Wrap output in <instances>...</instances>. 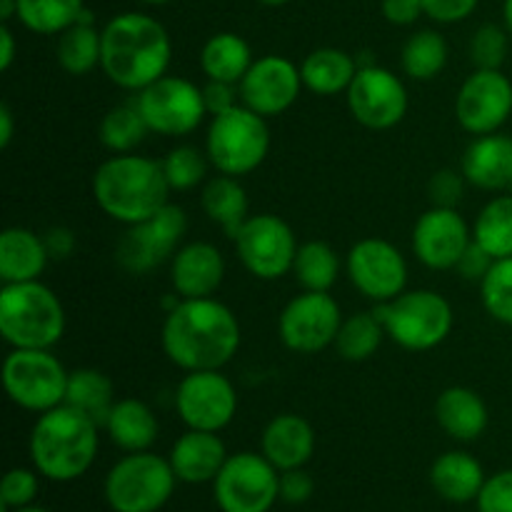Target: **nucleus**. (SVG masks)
<instances>
[{
    "instance_id": "ddd939ff",
    "label": "nucleus",
    "mask_w": 512,
    "mask_h": 512,
    "mask_svg": "<svg viewBox=\"0 0 512 512\" xmlns=\"http://www.w3.org/2000/svg\"><path fill=\"white\" fill-rule=\"evenodd\" d=\"M233 243L243 268L258 280H278L293 273L295 253L300 248L293 228L273 213L250 215Z\"/></svg>"
},
{
    "instance_id": "cd10ccee",
    "label": "nucleus",
    "mask_w": 512,
    "mask_h": 512,
    "mask_svg": "<svg viewBox=\"0 0 512 512\" xmlns=\"http://www.w3.org/2000/svg\"><path fill=\"white\" fill-rule=\"evenodd\" d=\"M105 433L123 453H143L158 440L160 423L148 403L138 398H120L110 410Z\"/></svg>"
},
{
    "instance_id": "423d86ee",
    "label": "nucleus",
    "mask_w": 512,
    "mask_h": 512,
    "mask_svg": "<svg viewBox=\"0 0 512 512\" xmlns=\"http://www.w3.org/2000/svg\"><path fill=\"white\" fill-rule=\"evenodd\" d=\"M385 335L410 353H425L448 340L453 330V305L438 290H405L373 308Z\"/></svg>"
},
{
    "instance_id": "58836bf2",
    "label": "nucleus",
    "mask_w": 512,
    "mask_h": 512,
    "mask_svg": "<svg viewBox=\"0 0 512 512\" xmlns=\"http://www.w3.org/2000/svg\"><path fill=\"white\" fill-rule=\"evenodd\" d=\"M83 0H18V20L38 35H60L83 15Z\"/></svg>"
},
{
    "instance_id": "72a5a7b5",
    "label": "nucleus",
    "mask_w": 512,
    "mask_h": 512,
    "mask_svg": "<svg viewBox=\"0 0 512 512\" xmlns=\"http://www.w3.org/2000/svg\"><path fill=\"white\" fill-rule=\"evenodd\" d=\"M293 275L303 290L330 293L340 275V255L325 240H308L298 248Z\"/></svg>"
},
{
    "instance_id": "1a4fd4ad",
    "label": "nucleus",
    "mask_w": 512,
    "mask_h": 512,
    "mask_svg": "<svg viewBox=\"0 0 512 512\" xmlns=\"http://www.w3.org/2000/svg\"><path fill=\"white\" fill-rule=\"evenodd\" d=\"M68 375L50 350L13 348L3 363V388L10 403L40 415L65 403Z\"/></svg>"
},
{
    "instance_id": "864d4df0",
    "label": "nucleus",
    "mask_w": 512,
    "mask_h": 512,
    "mask_svg": "<svg viewBox=\"0 0 512 512\" xmlns=\"http://www.w3.org/2000/svg\"><path fill=\"white\" fill-rule=\"evenodd\" d=\"M15 50H18V45H15L13 30H10L8 23H3L0 25V70H3V73H8V70L13 68Z\"/></svg>"
},
{
    "instance_id": "412c9836",
    "label": "nucleus",
    "mask_w": 512,
    "mask_h": 512,
    "mask_svg": "<svg viewBox=\"0 0 512 512\" xmlns=\"http://www.w3.org/2000/svg\"><path fill=\"white\" fill-rule=\"evenodd\" d=\"M225 280V258L213 243L180 245L170 260V285L180 298H213Z\"/></svg>"
},
{
    "instance_id": "f704fd0d",
    "label": "nucleus",
    "mask_w": 512,
    "mask_h": 512,
    "mask_svg": "<svg viewBox=\"0 0 512 512\" xmlns=\"http://www.w3.org/2000/svg\"><path fill=\"white\" fill-rule=\"evenodd\" d=\"M450 58L448 40L438 30H418L410 35L400 53L403 73L413 80H433L445 70Z\"/></svg>"
},
{
    "instance_id": "b1692460",
    "label": "nucleus",
    "mask_w": 512,
    "mask_h": 512,
    "mask_svg": "<svg viewBox=\"0 0 512 512\" xmlns=\"http://www.w3.org/2000/svg\"><path fill=\"white\" fill-rule=\"evenodd\" d=\"M465 180L473 188L500 193L512 183V138L503 133L478 135L463 155Z\"/></svg>"
},
{
    "instance_id": "c756f323",
    "label": "nucleus",
    "mask_w": 512,
    "mask_h": 512,
    "mask_svg": "<svg viewBox=\"0 0 512 512\" xmlns=\"http://www.w3.org/2000/svg\"><path fill=\"white\" fill-rule=\"evenodd\" d=\"M355 73H358V60L340 48L313 50L305 55L303 65H300L305 88L323 98L348 93Z\"/></svg>"
},
{
    "instance_id": "473e14b6",
    "label": "nucleus",
    "mask_w": 512,
    "mask_h": 512,
    "mask_svg": "<svg viewBox=\"0 0 512 512\" xmlns=\"http://www.w3.org/2000/svg\"><path fill=\"white\" fill-rule=\"evenodd\" d=\"M55 58L58 65L68 75H88L100 65V30L95 23L88 20H78L70 25L68 30L58 35V45H55Z\"/></svg>"
},
{
    "instance_id": "f8f14e48",
    "label": "nucleus",
    "mask_w": 512,
    "mask_h": 512,
    "mask_svg": "<svg viewBox=\"0 0 512 512\" xmlns=\"http://www.w3.org/2000/svg\"><path fill=\"white\" fill-rule=\"evenodd\" d=\"M188 230V215L183 208L168 203L143 223L128 225L115 248V260L130 275H145L173 260Z\"/></svg>"
},
{
    "instance_id": "3c124183",
    "label": "nucleus",
    "mask_w": 512,
    "mask_h": 512,
    "mask_svg": "<svg viewBox=\"0 0 512 512\" xmlns=\"http://www.w3.org/2000/svg\"><path fill=\"white\" fill-rule=\"evenodd\" d=\"M45 248H48L50 260H68L70 255L78 248V238L70 228L65 225H55V228H48L43 233Z\"/></svg>"
},
{
    "instance_id": "e433bc0d",
    "label": "nucleus",
    "mask_w": 512,
    "mask_h": 512,
    "mask_svg": "<svg viewBox=\"0 0 512 512\" xmlns=\"http://www.w3.org/2000/svg\"><path fill=\"white\" fill-rule=\"evenodd\" d=\"M148 133L150 128L148 123H145L135 98L128 100V103L113 105V108L103 115L98 128L100 143L115 155L133 153V150L143 143Z\"/></svg>"
},
{
    "instance_id": "2f4dec72",
    "label": "nucleus",
    "mask_w": 512,
    "mask_h": 512,
    "mask_svg": "<svg viewBox=\"0 0 512 512\" xmlns=\"http://www.w3.org/2000/svg\"><path fill=\"white\" fill-rule=\"evenodd\" d=\"M115 398L113 380L98 368H78L68 375V390H65V405L80 410L90 420L105 428Z\"/></svg>"
},
{
    "instance_id": "a18cd8bd",
    "label": "nucleus",
    "mask_w": 512,
    "mask_h": 512,
    "mask_svg": "<svg viewBox=\"0 0 512 512\" xmlns=\"http://www.w3.org/2000/svg\"><path fill=\"white\" fill-rule=\"evenodd\" d=\"M475 505L478 512H512V468L490 475Z\"/></svg>"
},
{
    "instance_id": "052dcab7",
    "label": "nucleus",
    "mask_w": 512,
    "mask_h": 512,
    "mask_svg": "<svg viewBox=\"0 0 512 512\" xmlns=\"http://www.w3.org/2000/svg\"><path fill=\"white\" fill-rule=\"evenodd\" d=\"M138 3H143V5H168V3H173V0H138Z\"/></svg>"
},
{
    "instance_id": "603ef678",
    "label": "nucleus",
    "mask_w": 512,
    "mask_h": 512,
    "mask_svg": "<svg viewBox=\"0 0 512 512\" xmlns=\"http://www.w3.org/2000/svg\"><path fill=\"white\" fill-rule=\"evenodd\" d=\"M383 15L393 25H413L425 15L423 0H383Z\"/></svg>"
},
{
    "instance_id": "09e8293b",
    "label": "nucleus",
    "mask_w": 512,
    "mask_h": 512,
    "mask_svg": "<svg viewBox=\"0 0 512 512\" xmlns=\"http://www.w3.org/2000/svg\"><path fill=\"white\" fill-rule=\"evenodd\" d=\"M203 100H205V110L208 115L220 113H228L233 110L235 105H240V90L238 85H230V83H220V80H208L203 85Z\"/></svg>"
},
{
    "instance_id": "6ab92c4d",
    "label": "nucleus",
    "mask_w": 512,
    "mask_h": 512,
    "mask_svg": "<svg viewBox=\"0 0 512 512\" xmlns=\"http://www.w3.org/2000/svg\"><path fill=\"white\" fill-rule=\"evenodd\" d=\"M303 88L300 68L283 55L258 58L238 85L240 103L263 118H275L293 108Z\"/></svg>"
},
{
    "instance_id": "0eeeda50",
    "label": "nucleus",
    "mask_w": 512,
    "mask_h": 512,
    "mask_svg": "<svg viewBox=\"0 0 512 512\" xmlns=\"http://www.w3.org/2000/svg\"><path fill=\"white\" fill-rule=\"evenodd\" d=\"M205 153L218 173L233 178L250 175L270 153L268 118L243 103L228 113L213 115L205 133Z\"/></svg>"
},
{
    "instance_id": "4468645a",
    "label": "nucleus",
    "mask_w": 512,
    "mask_h": 512,
    "mask_svg": "<svg viewBox=\"0 0 512 512\" xmlns=\"http://www.w3.org/2000/svg\"><path fill=\"white\" fill-rule=\"evenodd\" d=\"M238 390L223 370H195L175 390V410L190 430L223 433L238 415Z\"/></svg>"
},
{
    "instance_id": "a878e982",
    "label": "nucleus",
    "mask_w": 512,
    "mask_h": 512,
    "mask_svg": "<svg viewBox=\"0 0 512 512\" xmlns=\"http://www.w3.org/2000/svg\"><path fill=\"white\" fill-rule=\"evenodd\" d=\"M485 480H488V475H485L480 460L465 450H448V453L438 455L430 465L433 490L440 498L455 505L478 500Z\"/></svg>"
},
{
    "instance_id": "6e6552de",
    "label": "nucleus",
    "mask_w": 512,
    "mask_h": 512,
    "mask_svg": "<svg viewBox=\"0 0 512 512\" xmlns=\"http://www.w3.org/2000/svg\"><path fill=\"white\" fill-rule=\"evenodd\" d=\"M173 465L153 450L125 453L105 475L103 495L113 512H158L175 493Z\"/></svg>"
},
{
    "instance_id": "37998d69",
    "label": "nucleus",
    "mask_w": 512,
    "mask_h": 512,
    "mask_svg": "<svg viewBox=\"0 0 512 512\" xmlns=\"http://www.w3.org/2000/svg\"><path fill=\"white\" fill-rule=\"evenodd\" d=\"M38 470L30 468H13L5 473L3 485H0V510L10 512L23 505L35 503L40 493Z\"/></svg>"
},
{
    "instance_id": "49530a36",
    "label": "nucleus",
    "mask_w": 512,
    "mask_h": 512,
    "mask_svg": "<svg viewBox=\"0 0 512 512\" xmlns=\"http://www.w3.org/2000/svg\"><path fill=\"white\" fill-rule=\"evenodd\" d=\"M315 480L305 468L280 473V500L288 505H303L313 498Z\"/></svg>"
},
{
    "instance_id": "4c0bfd02",
    "label": "nucleus",
    "mask_w": 512,
    "mask_h": 512,
    "mask_svg": "<svg viewBox=\"0 0 512 512\" xmlns=\"http://www.w3.org/2000/svg\"><path fill=\"white\" fill-rule=\"evenodd\" d=\"M385 338L388 335H385L383 323L373 310L370 313H353L343 318L338 338H335V350L348 363H365L378 353Z\"/></svg>"
},
{
    "instance_id": "f257e3e1",
    "label": "nucleus",
    "mask_w": 512,
    "mask_h": 512,
    "mask_svg": "<svg viewBox=\"0 0 512 512\" xmlns=\"http://www.w3.org/2000/svg\"><path fill=\"white\" fill-rule=\"evenodd\" d=\"M240 340L238 315L215 298H180L160 333L163 353L185 373L223 370L238 355Z\"/></svg>"
},
{
    "instance_id": "dca6fc26",
    "label": "nucleus",
    "mask_w": 512,
    "mask_h": 512,
    "mask_svg": "<svg viewBox=\"0 0 512 512\" xmlns=\"http://www.w3.org/2000/svg\"><path fill=\"white\" fill-rule=\"evenodd\" d=\"M345 270L353 288L375 305L388 303L408 290V263L390 240H358L345 258Z\"/></svg>"
},
{
    "instance_id": "bb28decb",
    "label": "nucleus",
    "mask_w": 512,
    "mask_h": 512,
    "mask_svg": "<svg viewBox=\"0 0 512 512\" xmlns=\"http://www.w3.org/2000/svg\"><path fill=\"white\" fill-rule=\"evenodd\" d=\"M48 248L43 235L28 228H5L0 233V280L5 283H30L40 280L48 268Z\"/></svg>"
},
{
    "instance_id": "393cba45",
    "label": "nucleus",
    "mask_w": 512,
    "mask_h": 512,
    "mask_svg": "<svg viewBox=\"0 0 512 512\" xmlns=\"http://www.w3.org/2000/svg\"><path fill=\"white\" fill-rule=\"evenodd\" d=\"M435 420L458 443H473L488 430L490 410L483 395L465 385L445 388L435 400Z\"/></svg>"
},
{
    "instance_id": "79ce46f5",
    "label": "nucleus",
    "mask_w": 512,
    "mask_h": 512,
    "mask_svg": "<svg viewBox=\"0 0 512 512\" xmlns=\"http://www.w3.org/2000/svg\"><path fill=\"white\" fill-rule=\"evenodd\" d=\"M510 50L508 28L495 23L480 25L470 38V60L480 70H503L505 58Z\"/></svg>"
},
{
    "instance_id": "a211bd4d",
    "label": "nucleus",
    "mask_w": 512,
    "mask_h": 512,
    "mask_svg": "<svg viewBox=\"0 0 512 512\" xmlns=\"http://www.w3.org/2000/svg\"><path fill=\"white\" fill-rule=\"evenodd\" d=\"M348 110L363 128L390 130L408 113V90L400 75L375 65L358 68L348 88Z\"/></svg>"
},
{
    "instance_id": "de8ad7c7",
    "label": "nucleus",
    "mask_w": 512,
    "mask_h": 512,
    "mask_svg": "<svg viewBox=\"0 0 512 512\" xmlns=\"http://www.w3.org/2000/svg\"><path fill=\"white\" fill-rule=\"evenodd\" d=\"M480 0H423V10L430 20L440 25L460 23L470 18L478 8Z\"/></svg>"
},
{
    "instance_id": "ea45409f",
    "label": "nucleus",
    "mask_w": 512,
    "mask_h": 512,
    "mask_svg": "<svg viewBox=\"0 0 512 512\" xmlns=\"http://www.w3.org/2000/svg\"><path fill=\"white\" fill-rule=\"evenodd\" d=\"M208 168H213L208 153L195 145H178L163 158L165 178L170 190H193L208 180Z\"/></svg>"
},
{
    "instance_id": "4be33fe9",
    "label": "nucleus",
    "mask_w": 512,
    "mask_h": 512,
    "mask_svg": "<svg viewBox=\"0 0 512 512\" xmlns=\"http://www.w3.org/2000/svg\"><path fill=\"white\" fill-rule=\"evenodd\" d=\"M228 458V448H225L220 433L190 428L175 440L168 455L175 478L185 485L213 483Z\"/></svg>"
},
{
    "instance_id": "c03bdc74",
    "label": "nucleus",
    "mask_w": 512,
    "mask_h": 512,
    "mask_svg": "<svg viewBox=\"0 0 512 512\" xmlns=\"http://www.w3.org/2000/svg\"><path fill=\"white\" fill-rule=\"evenodd\" d=\"M465 175L463 170L443 168L430 178L428 198L435 208H458L465 195Z\"/></svg>"
},
{
    "instance_id": "680f3d73",
    "label": "nucleus",
    "mask_w": 512,
    "mask_h": 512,
    "mask_svg": "<svg viewBox=\"0 0 512 512\" xmlns=\"http://www.w3.org/2000/svg\"><path fill=\"white\" fill-rule=\"evenodd\" d=\"M508 193H512V183H510V188H508Z\"/></svg>"
},
{
    "instance_id": "20e7f679",
    "label": "nucleus",
    "mask_w": 512,
    "mask_h": 512,
    "mask_svg": "<svg viewBox=\"0 0 512 512\" xmlns=\"http://www.w3.org/2000/svg\"><path fill=\"white\" fill-rule=\"evenodd\" d=\"M100 425L70 405L40 413L30 430V463L40 478L73 483L93 468L98 458Z\"/></svg>"
},
{
    "instance_id": "8fccbe9b",
    "label": "nucleus",
    "mask_w": 512,
    "mask_h": 512,
    "mask_svg": "<svg viewBox=\"0 0 512 512\" xmlns=\"http://www.w3.org/2000/svg\"><path fill=\"white\" fill-rule=\"evenodd\" d=\"M493 263V255L473 240V243L468 245V250L463 253V258H460V263L455 265V270H458L465 280H470V283H480V280L488 275V270L493 268Z\"/></svg>"
},
{
    "instance_id": "2eb2a0df",
    "label": "nucleus",
    "mask_w": 512,
    "mask_h": 512,
    "mask_svg": "<svg viewBox=\"0 0 512 512\" xmlns=\"http://www.w3.org/2000/svg\"><path fill=\"white\" fill-rule=\"evenodd\" d=\"M340 325L343 313L333 295L303 290L280 313L278 335L293 353L315 355L335 345Z\"/></svg>"
},
{
    "instance_id": "bf43d9fd",
    "label": "nucleus",
    "mask_w": 512,
    "mask_h": 512,
    "mask_svg": "<svg viewBox=\"0 0 512 512\" xmlns=\"http://www.w3.org/2000/svg\"><path fill=\"white\" fill-rule=\"evenodd\" d=\"M258 3H263V5H270V8H278V5H285V3H290V0H258Z\"/></svg>"
},
{
    "instance_id": "5701e85b",
    "label": "nucleus",
    "mask_w": 512,
    "mask_h": 512,
    "mask_svg": "<svg viewBox=\"0 0 512 512\" xmlns=\"http://www.w3.org/2000/svg\"><path fill=\"white\" fill-rule=\"evenodd\" d=\"M260 453L280 470L305 468L315 455V430L303 415L280 413L260 435Z\"/></svg>"
},
{
    "instance_id": "5fc2aeb1",
    "label": "nucleus",
    "mask_w": 512,
    "mask_h": 512,
    "mask_svg": "<svg viewBox=\"0 0 512 512\" xmlns=\"http://www.w3.org/2000/svg\"><path fill=\"white\" fill-rule=\"evenodd\" d=\"M15 135V115L8 103L0 105V148H8Z\"/></svg>"
},
{
    "instance_id": "7ed1b4c3",
    "label": "nucleus",
    "mask_w": 512,
    "mask_h": 512,
    "mask_svg": "<svg viewBox=\"0 0 512 512\" xmlns=\"http://www.w3.org/2000/svg\"><path fill=\"white\" fill-rule=\"evenodd\" d=\"M90 188L98 208L125 228L165 208L173 193L163 163L135 153H120L100 163Z\"/></svg>"
},
{
    "instance_id": "a19ab883",
    "label": "nucleus",
    "mask_w": 512,
    "mask_h": 512,
    "mask_svg": "<svg viewBox=\"0 0 512 512\" xmlns=\"http://www.w3.org/2000/svg\"><path fill=\"white\" fill-rule=\"evenodd\" d=\"M480 300L490 318L512 328V255L495 260L480 280Z\"/></svg>"
},
{
    "instance_id": "9b49d317",
    "label": "nucleus",
    "mask_w": 512,
    "mask_h": 512,
    "mask_svg": "<svg viewBox=\"0 0 512 512\" xmlns=\"http://www.w3.org/2000/svg\"><path fill=\"white\" fill-rule=\"evenodd\" d=\"M140 113L148 123L150 133L165 138H183L200 128L208 110H205L203 88L180 75H163L148 88L135 93Z\"/></svg>"
},
{
    "instance_id": "f03ea898",
    "label": "nucleus",
    "mask_w": 512,
    "mask_h": 512,
    "mask_svg": "<svg viewBox=\"0 0 512 512\" xmlns=\"http://www.w3.org/2000/svg\"><path fill=\"white\" fill-rule=\"evenodd\" d=\"M173 43L160 20L148 13H120L100 30V70L118 88L140 93L168 75Z\"/></svg>"
},
{
    "instance_id": "7c9ffc66",
    "label": "nucleus",
    "mask_w": 512,
    "mask_h": 512,
    "mask_svg": "<svg viewBox=\"0 0 512 512\" xmlns=\"http://www.w3.org/2000/svg\"><path fill=\"white\" fill-rule=\"evenodd\" d=\"M253 63V50H250L248 40L238 33L210 35L200 50V68H203L205 78L220 80V83L240 85Z\"/></svg>"
},
{
    "instance_id": "13d9d810",
    "label": "nucleus",
    "mask_w": 512,
    "mask_h": 512,
    "mask_svg": "<svg viewBox=\"0 0 512 512\" xmlns=\"http://www.w3.org/2000/svg\"><path fill=\"white\" fill-rule=\"evenodd\" d=\"M10 512H50V510L43 508V505L30 503V505H23V508H15V510H10Z\"/></svg>"
},
{
    "instance_id": "4d7b16f0",
    "label": "nucleus",
    "mask_w": 512,
    "mask_h": 512,
    "mask_svg": "<svg viewBox=\"0 0 512 512\" xmlns=\"http://www.w3.org/2000/svg\"><path fill=\"white\" fill-rule=\"evenodd\" d=\"M503 20H505V28H508V33L512 38V0H505L503 3Z\"/></svg>"
},
{
    "instance_id": "c85d7f7f",
    "label": "nucleus",
    "mask_w": 512,
    "mask_h": 512,
    "mask_svg": "<svg viewBox=\"0 0 512 512\" xmlns=\"http://www.w3.org/2000/svg\"><path fill=\"white\" fill-rule=\"evenodd\" d=\"M200 205H203V213L208 215L210 223L223 228L228 238H235L245 220L250 218L248 193H245L240 178H233V175L218 173L215 178L205 180Z\"/></svg>"
},
{
    "instance_id": "aec40b11",
    "label": "nucleus",
    "mask_w": 512,
    "mask_h": 512,
    "mask_svg": "<svg viewBox=\"0 0 512 512\" xmlns=\"http://www.w3.org/2000/svg\"><path fill=\"white\" fill-rule=\"evenodd\" d=\"M413 255L430 270H455L468 245L473 228L458 208H430L413 228Z\"/></svg>"
},
{
    "instance_id": "f3484780",
    "label": "nucleus",
    "mask_w": 512,
    "mask_h": 512,
    "mask_svg": "<svg viewBox=\"0 0 512 512\" xmlns=\"http://www.w3.org/2000/svg\"><path fill=\"white\" fill-rule=\"evenodd\" d=\"M512 115V80L503 70L475 68L455 98V118L470 135L500 133Z\"/></svg>"
},
{
    "instance_id": "c9c22d12",
    "label": "nucleus",
    "mask_w": 512,
    "mask_h": 512,
    "mask_svg": "<svg viewBox=\"0 0 512 512\" xmlns=\"http://www.w3.org/2000/svg\"><path fill=\"white\" fill-rule=\"evenodd\" d=\"M473 240L495 260L512 255V193L495 195L483 205L473 223Z\"/></svg>"
},
{
    "instance_id": "6e6d98bb",
    "label": "nucleus",
    "mask_w": 512,
    "mask_h": 512,
    "mask_svg": "<svg viewBox=\"0 0 512 512\" xmlns=\"http://www.w3.org/2000/svg\"><path fill=\"white\" fill-rule=\"evenodd\" d=\"M13 18H18V0H0V20L10 23Z\"/></svg>"
},
{
    "instance_id": "39448f33",
    "label": "nucleus",
    "mask_w": 512,
    "mask_h": 512,
    "mask_svg": "<svg viewBox=\"0 0 512 512\" xmlns=\"http://www.w3.org/2000/svg\"><path fill=\"white\" fill-rule=\"evenodd\" d=\"M65 333V308L40 280L0 288V335L10 348L50 350Z\"/></svg>"
},
{
    "instance_id": "9d476101",
    "label": "nucleus",
    "mask_w": 512,
    "mask_h": 512,
    "mask_svg": "<svg viewBox=\"0 0 512 512\" xmlns=\"http://www.w3.org/2000/svg\"><path fill=\"white\" fill-rule=\"evenodd\" d=\"M220 512H270L280 500V470L263 453H235L213 480Z\"/></svg>"
}]
</instances>
